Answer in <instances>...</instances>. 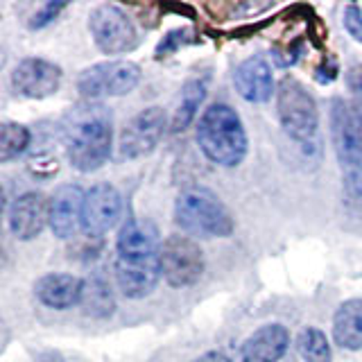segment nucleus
Segmentation results:
<instances>
[{
    "label": "nucleus",
    "instance_id": "14",
    "mask_svg": "<svg viewBox=\"0 0 362 362\" xmlns=\"http://www.w3.org/2000/svg\"><path fill=\"white\" fill-rule=\"evenodd\" d=\"M233 84L238 95L252 102V105H263L276 93L274 75H272V68L263 57H249V59L238 64L233 73Z\"/></svg>",
    "mask_w": 362,
    "mask_h": 362
},
{
    "label": "nucleus",
    "instance_id": "29",
    "mask_svg": "<svg viewBox=\"0 0 362 362\" xmlns=\"http://www.w3.org/2000/svg\"><path fill=\"white\" fill-rule=\"evenodd\" d=\"M195 362H231V358L222 354V351H209V354L199 356Z\"/></svg>",
    "mask_w": 362,
    "mask_h": 362
},
{
    "label": "nucleus",
    "instance_id": "10",
    "mask_svg": "<svg viewBox=\"0 0 362 362\" xmlns=\"http://www.w3.org/2000/svg\"><path fill=\"white\" fill-rule=\"evenodd\" d=\"M168 127V118L161 107H147L124 124L120 134V154L124 158H141L156 150Z\"/></svg>",
    "mask_w": 362,
    "mask_h": 362
},
{
    "label": "nucleus",
    "instance_id": "28",
    "mask_svg": "<svg viewBox=\"0 0 362 362\" xmlns=\"http://www.w3.org/2000/svg\"><path fill=\"white\" fill-rule=\"evenodd\" d=\"M337 64H335V59H331L328 57V66H326V62L317 68V73H315V77H317V82L320 84H328V82H333V79L337 77Z\"/></svg>",
    "mask_w": 362,
    "mask_h": 362
},
{
    "label": "nucleus",
    "instance_id": "24",
    "mask_svg": "<svg viewBox=\"0 0 362 362\" xmlns=\"http://www.w3.org/2000/svg\"><path fill=\"white\" fill-rule=\"evenodd\" d=\"M199 39L195 37V30L192 28H177L173 32H168L165 37L161 39V43L156 45V57L158 59H163V57L168 54H173L181 48H186V45H192V43H197Z\"/></svg>",
    "mask_w": 362,
    "mask_h": 362
},
{
    "label": "nucleus",
    "instance_id": "22",
    "mask_svg": "<svg viewBox=\"0 0 362 362\" xmlns=\"http://www.w3.org/2000/svg\"><path fill=\"white\" fill-rule=\"evenodd\" d=\"M297 349H299V356L305 362H331L333 360V351H331V344H328V337L320 328H313V326L303 328L297 339Z\"/></svg>",
    "mask_w": 362,
    "mask_h": 362
},
{
    "label": "nucleus",
    "instance_id": "17",
    "mask_svg": "<svg viewBox=\"0 0 362 362\" xmlns=\"http://www.w3.org/2000/svg\"><path fill=\"white\" fill-rule=\"evenodd\" d=\"M86 281L73 274H45L34 283L37 299L54 310H68L82 303Z\"/></svg>",
    "mask_w": 362,
    "mask_h": 362
},
{
    "label": "nucleus",
    "instance_id": "5",
    "mask_svg": "<svg viewBox=\"0 0 362 362\" xmlns=\"http://www.w3.org/2000/svg\"><path fill=\"white\" fill-rule=\"evenodd\" d=\"M276 113L281 127L294 143L310 147L320 134L317 102L297 77L286 75L276 86Z\"/></svg>",
    "mask_w": 362,
    "mask_h": 362
},
{
    "label": "nucleus",
    "instance_id": "20",
    "mask_svg": "<svg viewBox=\"0 0 362 362\" xmlns=\"http://www.w3.org/2000/svg\"><path fill=\"white\" fill-rule=\"evenodd\" d=\"M86 315L90 317H109L116 310V299H113V292L102 279H88L84 286V297L82 303Z\"/></svg>",
    "mask_w": 362,
    "mask_h": 362
},
{
    "label": "nucleus",
    "instance_id": "3",
    "mask_svg": "<svg viewBox=\"0 0 362 362\" xmlns=\"http://www.w3.org/2000/svg\"><path fill=\"white\" fill-rule=\"evenodd\" d=\"M197 143L211 163L235 168L245 161L249 141L240 116L229 105H211L197 124Z\"/></svg>",
    "mask_w": 362,
    "mask_h": 362
},
{
    "label": "nucleus",
    "instance_id": "6",
    "mask_svg": "<svg viewBox=\"0 0 362 362\" xmlns=\"http://www.w3.org/2000/svg\"><path fill=\"white\" fill-rule=\"evenodd\" d=\"M141 82V68L139 64L127 59H113L102 62L82 71L77 77V88L86 100L100 98H118L127 95Z\"/></svg>",
    "mask_w": 362,
    "mask_h": 362
},
{
    "label": "nucleus",
    "instance_id": "7",
    "mask_svg": "<svg viewBox=\"0 0 362 362\" xmlns=\"http://www.w3.org/2000/svg\"><path fill=\"white\" fill-rule=\"evenodd\" d=\"M88 28L93 41L105 54H124L139 45V32L129 14L118 5H100L90 11Z\"/></svg>",
    "mask_w": 362,
    "mask_h": 362
},
{
    "label": "nucleus",
    "instance_id": "25",
    "mask_svg": "<svg viewBox=\"0 0 362 362\" xmlns=\"http://www.w3.org/2000/svg\"><path fill=\"white\" fill-rule=\"evenodd\" d=\"M66 7H68V3H64V0H50V3L41 5L32 14V18H30V30H43V28H48L50 23L57 16H59Z\"/></svg>",
    "mask_w": 362,
    "mask_h": 362
},
{
    "label": "nucleus",
    "instance_id": "19",
    "mask_svg": "<svg viewBox=\"0 0 362 362\" xmlns=\"http://www.w3.org/2000/svg\"><path fill=\"white\" fill-rule=\"evenodd\" d=\"M206 90H209V77L206 75L190 77L188 82L184 84V88H181L179 105H177L175 116H173V124H170V129H173L175 134L190 127V122L195 120L204 98H206Z\"/></svg>",
    "mask_w": 362,
    "mask_h": 362
},
{
    "label": "nucleus",
    "instance_id": "13",
    "mask_svg": "<svg viewBox=\"0 0 362 362\" xmlns=\"http://www.w3.org/2000/svg\"><path fill=\"white\" fill-rule=\"evenodd\" d=\"M7 222L9 231L18 240H34L37 235H41L45 224L50 226V199H45L43 192L37 190L23 192L9 206Z\"/></svg>",
    "mask_w": 362,
    "mask_h": 362
},
{
    "label": "nucleus",
    "instance_id": "9",
    "mask_svg": "<svg viewBox=\"0 0 362 362\" xmlns=\"http://www.w3.org/2000/svg\"><path fill=\"white\" fill-rule=\"evenodd\" d=\"M331 141L342 173L362 168V122L342 98L331 102Z\"/></svg>",
    "mask_w": 362,
    "mask_h": 362
},
{
    "label": "nucleus",
    "instance_id": "27",
    "mask_svg": "<svg viewBox=\"0 0 362 362\" xmlns=\"http://www.w3.org/2000/svg\"><path fill=\"white\" fill-rule=\"evenodd\" d=\"M342 23H344V30L354 37V41L362 43V9L356 3H349L344 7Z\"/></svg>",
    "mask_w": 362,
    "mask_h": 362
},
{
    "label": "nucleus",
    "instance_id": "26",
    "mask_svg": "<svg viewBox=\"0 0 362 362\" xmlns=\"http://www.w3.org/2000/svg\"><path fill=\"white\" fill-rule=\"evenodd\" d=\"M346 84L351 90V109L362 122V64H354L346 71Z\"/></svg>",
    "mask_w": 362,
    "mask_h": 362
},
{
    "label": "nucleus",
    "instance_id": "15",
    "mask_svg": "<svg viewBox=\"0 0 362 362\" xmlns=\"http://www.w3.org/2000/svg\"><path fill=\"white\" fill-rule=\"evenodd\" d=\"M82 188L73 184L59 186L50 197V229L57 238H71L77 226H82V206H84Z\"/></svg>",
    "mask_w": 362,
    "mask_h": 362
},
{
    "label": "nucleus",
    "instance_id": "1",
    "mask_svg": "<svg viewBox=\"0 0 362 362\" xmlns=\"http://www.w3.org/2000/svg\"><path fill=\"white\" fill-rule=\"evenodd\" d=\"M161 279V254L154 238L129 220L120 229L116 243V281L127 299H143Z\"/></svg>",
    "mask_w": 362,
    "mask_h": 362
},
{
    "label": "nucleus",
    "instance_id": "12",
    "mask_svg": "<svg viewBox=\"0 0 362 362\" xmlns=\"http://www.w3.org/2000/svg\"><path fill=\"white\" fill-rule=\"evenodd\" d=\"M62 68L41 59V57H28V59H21L14 71H11V88L16 90L18 95L30 98V100H43L54 95L62 86Z\"/></svg>",
    "mask_w": 362,
    "mask_h": 362
},
{
    "label": "nucleus",
    "instance_id": "4",
    "mask_svg": "<svg viewBox=\"0 0 362 362\" xmlns=\"http://www.w3.org/2000/svg\"><path fill=\"white\" fill-rule=\"evenodd\" d=\"M175 222L181 231L199 238H229L235 226L224 202L213 190L202 186L179 192L175 202Z\"/></svg>",
    "mask_w": 362,
    "mask_h": 362
},
{
    "label": "nucleus",
    "instance_id": "18",
    "mask_svg": "<svg viewBox=\"0 0 362 362\" xmlns=\"http://www.w3.org/2000/svg\"><path fill=\"white\" fill-rule=\"evenodd\" d=\"M333 337L346 351L362 349V299H349L333 317Z\"/></svg>",
    "mask_w": 362,
    "mask_h": 362
},
{
    "label": "nucleus",
    "instance_id": "21",
    "mask_svg": "<svg viewBox=\"0 0 362 362\" xmlns=\"http://www.w3.org/2000/svg\"><path fill=\"white\" fill-rule=\"evenodd\" d=\"M30 141H32V134L25 124L5 122L3 127H0V161L9 163L11 158H18L28 150Z\"/></svg>",
    "mask_w": 362,
    "mask_h": 362
},
{
    "label": "nucleus",
    "instance_id": "16",
    "mask_svg": "<svg viewBox=\"0 0 362 362\" xmlns=\"http://www.w3.org/2000/svg\"><path fill=\"white\" fill-rule=\"evenodd\" d=\"M290 346V333L283 324H265L240 346L243 362H279Z\"/></svg>",
    "mask_w": 362,
    "mask_h": 362
},
{
    "label": "nucleus",
    "instance_id": "2",
    "mask_svg": "<svg viewBox=\"0 0 362 362\" xmlns=\"http://www.w3.org/2000/svg\"><path fill=\"white\" fill-rule=\"evenodd\" d=\"M113 145L111 116L102 105L77 107L66 127L68 161L79 173H95L109 161Z\"/></svg>",
    "mask_w": 362,
    "mask_h": 362
},
{
    "label": "nucleus",
    "instance_id": "11",
    "mask_svg": "<svg viewBox=\"0 0 362 362\" xmlns=\"http://www.w3.org/2000/svg\"><path fill=\"white\" fill-rule=\"evenodd\" d=\"M120 213H122V197L118 188L111 184H95L84 195L82 226L79 229L88 238H100L118 224Z\"/></svg>",
    "mask_w": 362,
    "mask_h": 362
},
{
    "label": "nucleus",
    "instance_id": "23",
    "mask_svg": "<svg viewBox=\"0 0 362 362\" xmlns=\"http://www.w3.org/2000/svg\"><path fill=\"white\" fill-rule=\"evenodd\" d=\"M342 195L346 209L362 218V168L342 173Z\"/></svg>",
    "mask_w": 362,
    "mask_h": 362
},
{
    "label": "nucleus",
    "instance_id": "8",
    "mask_svg": "<svg viewBox=\"0 0 362 362\" xmlns=\"http://www.w3.org/2000/svg\"><path fill=\"white\" fill-rule=\"evenodd\" d=\"M161 276L173 288H188L204 274V252L188 235H170L158 247Z\"/></svg>",
    "mask_w": 362,
    "mask_h": 362
}]
</instances>
